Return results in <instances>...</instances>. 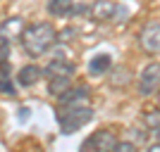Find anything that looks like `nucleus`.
I'll return each mask as SVG.
<instances>
[{
    "instance_id": "1",
    "label": "nucleus",
    "mask_w": 160,
    "mask_h": 152,
    "mask_svg": "<svg viewBox=\"0 0 160 152\" xmlns=\"http://www.w3.org/2000/svg\"><path fill=\"white\" fill-rule=\"evenodd\" d=\"M19 43L29 57H41L58 43V29L50 21H38L31 26H24L19 36Z\"/></svg>"
},
{
    "instance_id": "2",
    "label": "nucleus",
    "mask_w": 160,
    "mask_h": 152,
    "mask_svg": "<svg viewBox=\"0 0 160 152\" xmlns=\"http://www.w3.org/2000/svg\"><path fill=\"white\" fill-rule=\"evenodd\" d=\"M93 119V107L91 105H81V107H60L58 109V126L65 136H72L79 128Z\"/></svg>"
},
{
    "instance_id": "3",
    "label": "nucleus",
    "mask_w": 160,
    "mask_h": 152,
    "mask_svg": "<svg viewBox=\"0 0 160 152\" xmlns=\"http://www.w3.org/2000/svg\"><path fill=\"white\" fill-rule=\"evenodd\" d=\"M139 48L148 57H155L160 53V21L158 19H151L146 21L139 31Z\"/></svg>"
},
{
    "instance_id": "4",
    "label": "nucleus",
    "mask_w": 160,
    "mask_h": 152,
    "mask_svg": "<svg viewBox=\"0 0 160 152\" xmlns=\"http://www.w3.org/2000/svg\"><path fill=\"white\" fill-rule=\"evenodd\" d=\"M160 86V64L158 62H151V64L143 67V71L139 76V95L141 98H151L158 93Z\"/></svg>"
},
{
    "instance_id": "5",
    "label": "nucleus",
    "mask_w": 160,
    "mask_h": 152,
    "mask_svg": "<svg viewBox=\"0 0 160 152\" xmlns=\"http://www.w3.org/2000/svg\"><path fill=\"white\" fill-rule=\"evenodd\" d=\"M120 12V5L115 2V0H96L88 14H91V19L98 21V24H105V21H112L115 14Z\"/></svg>"
},
{
    "instance_id": "6",
    "label": "nucleus",
    "mask_w": 160,
    "mask_h": 152,
    "mask_svg": "<svg viewBox=\"0 0 160 152\" xmlns=\"http://www.w3.org/2000/svg\"><path fill=\"white\" fill-rule=\"evenodd\" d=\"M88 93L86 86H77V88H67L62 95H58V107H81V105H88Z\"/></svg>"
},
{
    "instance_id": "7",
    "label": "nucleus",
    "mask_w": 160,
    "mask_h": 152,
    "mask_svg": "<svg viewBox=\"0 0 160 152\" xmlns=\"http://www.w3.org/2000/svg\"><path fill=\"white\" fill-rule=\"evenodd\" d=\"M74 71H77L74 62H69L65 55H60V57L50 60V64L41 69V74H43L46 79H53V76H74Z\"/></svg>"
},
{
    "instance_id": "8",
    "label": "nucleus",
    "mask_w": 160,
    "mask_h": 152,
    "mask_svg": "<svg viewBox=\"0 0 160 152\" xmlns=\"http://www.w3.org/2000/svg\"><path fill=\"white\" fill-rule=\"evenodd\" d=\"M24 26H27L24 17H7V19L0 24V40H5V43H14V40H19Z\"/></svg>"
},
{
    "instance_id": "9",
    "label": "nucleus",
    "mask_w": 160,
    "mask_h": 152,
    "mask_svg": "<svg viewBox=\"0 0 160 152\" xmlns=\"http://www.w3.org/2000/svg\"><path fill=\"white\" fill-rule=\"evenodd\" d=\"M115 143H117V136L112 131L103 128V131H96L84 147H91V152H110L115 147Z\"/></svg>"
},
{
    "instance_id": "10",
    "label": "nucleus",
    "mask_w": 160,
    "mask_h": 152,
    "mask_svg": "<svg viewBox=\"0 0 160 152\" xmlns=\"http://www.w3.org/2000/svg\"><path fill=\"white\" fill-rule=\"evenodd\" d=\"M41 79H43V74H41V67L38 64H24L19 71H17V83L24 86V88L36 86Z\"/></svg>"
},
{
    "instance_id": "11",
    "label": "nucleus",
    "mask_w": 160,
    "mask_h": 152,
    "mask_svg": "<svg viewBox=\"0 0 160 152\" xmlns=\"http://www.w3.org/2000/svg\"><path fill=\"white\" fill-rule=\"evenodd\" d=\"M48 14L55 17V19H67V17H72V12L77 10L74 5V0H48Z\"/></svg>"
},
{
    "instance_id": "12",
    "label": "nucleus",
    "mask_w": 160,
    "mask_h": 152,
    "mask_svg": "<svg viewBox=\"0 0 160 152\" xmlns=\"http://www.w3.org/2000/svg\"><path fill=\"white\" fill-rule=\"evenodd\" d=\"M110 69H112V57L105 55V53L96 55L93 60L88 62V74H91V76H103V74H108Z\"/></svg>"
},
{
    "instance_id": "13",
    "label": "nucleus",
    "mask_w": 160,
    "mask_h": 152,
    "mask_svg": "<svg viewBox=\"0 0 160 152\" xmlns=\"http://www.w3.org/2000/svg\"><path fill=\"white\" fill-rule=\"evenodd\" d=\"M67 88H72V76H53V79H48V93L58 98Z\"/></svg>"
},
{
    "instance_id": "14",
    "label": "nucleus",
    "mask_w": 160,
    "mask_h": 152,
    "mask_svg": "<svg viewBox=\"0 0 160 152\" xmlns=\"http://www.w3.org/2000/svg\"><path fill=\"white\" fill-rule=\"evenodd\" d=\"M143 121H146V126H148L153 133H158V124H160L158 109H151V112H146V114H143Z\"/></svg>"
},
{
    "instance_id": "15",
    "label": "nucleus",
    "mask_w": 160,
    "mask_h": 152,
    "mask_svg": "<svg viewBox=\"0 0 160 152\" xmlns=\"http://www.w3.org/2000/svg\"><path fill=\"white\" fill-rule=\"evenodd\" d=\"M112 152H136V145H134L132 140H117Z\"/></svg>"
},
{
    "instance_id": "16",
    "label": "nucleus",
    "mask_w": 160,
    "mask_h": 152,
    "mask_svg": "<svg viewBox=\"0 0 160 152\" xmlns=\"http://www.w3.org/2000/svg\"><path fill=\"white\" fill-rule=\"evenodd\" d=\"M0 93H5V95H14V83L10 81V76H2V79H0Z\"/></svg>"
},
{
    "instance_id": "17",
    "label": "nucleus",
    "mask_w": 160,
    "mask_h": 152,
    "mask_svg": "<svg viewBox=\"0 0 160 152\" xmlns=\"http://www.w3.org/2000/svg\"><path fill=\"white\" fill-rule=\"evenodd\" d=\"M7 57H10V43L0 40V67L7 64Z\"/></svg>"
},
{
    "instance_id": "18",
    "label": "nucleus",
    "mask_w": 160,
    "mask_h": 152,
    "mask_svg": "<svg viewBox=\"0 0 160 152\" xmlns=\"http://www.w3.org/2000/svg\"><path fill=\"white\" fill-rule=\"evenodd\" d=\"M146 152H160V145H158V140H155V143H153V145H151V147H148Z\"/></svg>"
},
{
    "instance_id": "19",
    "label": "nucleus",
    "mask_w": 160,
    "mask_h": 152,
    "mask_svg": "<svg viewBox=\"0 0 160 152\" xmlns=\"http://www.w3.org/2000/svg\"><path fill=\"white\" fill-rule=\"evenodd\" d=\"M110 152H112V150H110Z\"/></svg>"
}]
</instances>
